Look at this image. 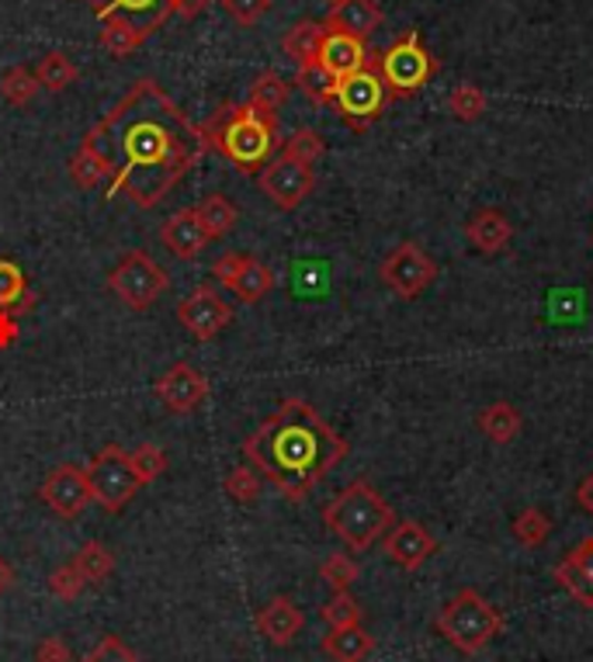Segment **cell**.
<instances>
[{
  "instance_id": "15",
  "label": "cell",
  "mask_w": 593,
  "mask_h": 662,
  "mask_svg": "<svg viewBox=\"0 0 593 662\" xmlns=\"http://www.w3.org/2000/svg\"><path fill=\"white\" fill-rule=\"evenodd\" d=\"M434 552H438V538L420 521H400V524H392L389 534H385V555L403 572H416Z\"/></svg>"
},
{
  "instance_id": "11",
  "label": "cell",
  "mask_w": 593,
  "mask_h": 662,
  "mask_svg": "<svg viewBox=\"0 0 593 662\" xmlns=\"http://www.w3.org/2000/svg\"><path fill=\"white\" fill-rule=\"evenodd\" d=\"M316 188V174L313 167H305L299 160H289V157H274L264 163L261 170V191L268 194L271 205H278L281 212H295L302 201L313 194Z\"/></svg>"
},
{
  "instance_id": "28",
  "label": "cell",
  "mask_w": 593,
  "mask_h": 662,
  "mask_svg": "<svg viewBox=\"0 0 593 662\" xmlns=\"http://www.w3.org/2000/svg\"><path fill=\"white\" fill-rule=\"evenodd\" d=\"M198 219H202L209 237H230L240 222V212L225 194H209L202 205H198Z\"/></svg>"
},
{
  "instance_id": "19",
  "label": "cell",
  "mask_w": 593,
  "mask_h": 662,
  "mask_svg": "<svg viewBox=\"0 0 593 662\" xmlns=\"http://www.w3.org/2000/svg\"><path fill=\"white\" fill-rule=\"evenodd\" d=\"M372 52L364 49L361 39L354 36H344V32H326L323 36V46H320V67L330 70L336 80L348 77V73H358L361 67H369Z\"/></svg>"
},
{
  "instance_id": "10",
  "label": "cell",
  "mask_w": 593,
  "mask_h": 662,
  "mask_svg": "<svg viewBox=\"0 0 593 662\" xmlns=\"http://www.w3.org/2000/svg\"><path fill=\"white\" fill-rule=\"evenodd\" d=\"M379 278H382V284L389 288L392 295H400V299L413 302V299H420V295L434 284V278H438V261H434V257H431L428 250H423L420 243L406 240V243L392 247V250L385 253V261H382V268H379Z\"/></svg>"
},
{
  "instance_id": "22",
  "label": "cell",
  "mask_w": 593,
  "mask_h": 662,
  "mask_svg": "<svg viewBox=\"0 0 593 662\" xmlns=\"http://www.w3.org/2000/svg\"><path fill=\"white\" fill-rule=\"evenodd\" d=\"M372 652H375V639L361 624L330 628L323 639V655L333 662H364Z\"/></svg>"
},
{
  "instance_id": "2",
  "label": "cell",
  "mask_w": 593,
  "mask_h": 662,
  "mask_svg": "<svg viewBox=\"0 0 593 662\" xmlns=\"http://www.w3.org/2000/svg\"><path fill=\"white\" fill-rule=\"evenodd\" d=\"M351 444L309 407L305 399H285L243 441V458L268 479L289 503H302L313 489L344 462Z\"/></svg>"
},
{
  "instance_id": "5",
  "label": "cell",
  "mask_w": 593,
  "mask_h": 662,
  "mask_svg": "<svg viewBox=\"0 0 593 662\" xmlns=\"http://www.w3.org/2000/svg\"><path fill=\"white\" fill-rule=\"evenodd\" d=\"M434 624L451 649H459L462 655H479L503 631V614L479 590L465 586L438 611Z\"/></svg>"
},
{
  "instance_id": "24",
  "label": "cell",
  "mask_w": 593,
  "mask_h": 662,
  "mask_svg": "<svg viewBox=\"0 0 593 662\" xmlns=\"http://www.w3.org/2000/svg\"><path fill=\"white\" fill-rule=\"evenodd\" d=\"M475 423L493 444H511L524 430V417H521V410L514 407V402H490L486 410H479Z\"/></svg>"
},
{
  "instance_id": "30",
  "label": "cell",
  "mask_w": 593,
  "mask_h": 662,
  "mask_svg": "<svg viewBox=\"0 0 593 662\" xmlns=\"http://www.w3.org/2000/svg\"><path fill=\"white\" fill-rule=\"evenodd\" d=\"M36 80H39L42 91L60 94L77 80V67H73V60L67 52H46L39 60V67H36Z\"/></svg>"
},
{
  "instance_id": "53",
  "label": "cell",
  "mask_w": 593,
  "mask_h": 662,
  "mask_svg": "<svg viewBox=\"0 0 593 662\" xmlns=\"http://www.w3.org/2000/svg\"><path fill=\"white\" fill-rule=\"evenodd\" d=\"M326 4H330V8H341V4H344V0H326Z\"/></svg>"
},
{
  "instance_id": "42",
  "label": "cell",
  "mask_w": 593,
  "mask_h": 662,
  "mask_svg": "<svg viewBox=\"0 0 593 662\" xmlns=\"http://www.w3.org/2000/svg\"><path fill=\"white\" fill-rule=\"evenodd\" d=\"M225 493H230L237 503H258V496H261V475L253 472L250 465H240V469H233L230 475H225Z\"/></svg>"
},
{
  "instance_id": "34",
  "label": "cell",
  "mask_w": 593,
  "mask_h": 662,
  "mask_svg": "<svg viewBox=\"0 0 593 662\" xmlns=\"http://www.w3.org/2000/svg\"><path fill=\"white\" fill-rule=\"evenodd\" d=\"M39 80H36V70H28V67H11L4 77H0V98H4L8 104L14 108H24V104H32L39 98Z\"/></svg>"
},
{
  "instance_id": "50",
  "label": "cell",
  "mask_w": 593,
  "mask_h": 662,
  "mask_svg": "<svg viewBox=\"0 0 593 662\" xmlns=\"http://www.w3.org/2000/svg\"><path fill=\"white\" fill-rule=\"evenodd\" d=\"M237 261H240V253H222L219 261L212 264V274L230 288V281H233V274H237Z\"/></svg>"
},
{
  "instance_id": "8",
  "label": "cell",
  "mask_w": 593,
  "mask_h": 662,
  "mask_svg": "<svg viewBox=\"0 0 593 662\" xmlns=\"http://www.w3.org/2000/svg\"><path fill=\"white\" fill-rule=\"evenodd\" d=\"M389 91H385V83L379 77V67H375V56L369 60V67H361L358 73H348L336 80V111H341V119L354 129V132H364L369 129L379 114L385 111L389 104Z\"/></svg>"
},
{
  "instance_id": "3",
  "label": "cell",
  "mask_w": 593,
  "mask_h": 662,
  "mask_svg": "<svg viewBox=\"0 0 593 662\" xmlns=\"http://www.w3.org/2000/svg\"><path fill=\"white\" fill-rule=\"evenodd\" d=\"M209 150H219L237 170L250 174L271 160L274 153V132H278V114H264L250 101L230 104L215 111L202 126Z\"/></svg>"
},
{
  "instance_id": "51",
  "label": "cell",
  "mask_w": 593,
  "mask_h": 662,
  "mask_svg": "<svg viewBox=\"0 0 593 662\" xmlns=\"http://www.w3.org/2000/svg\"><path fill=\"white\" fill-rule=\"evenodd\" d=\"M576 503L583 506V513H590V516H593V472L576 485Z\"/></svg>"
},
{
  "instance_id": "23",
  "label": "cell",
  "mask_w": 593,
  "mask_h": 662,
  "mask_svg": "<svg viewBox=\"0 0 593 662\" xmlns=\"http://www.w3.org/2000/svg\"><path fill=\"white\" fill-rule=\"evenodd\" d=\"M153 32L147 24H135V21H129V18H119V14H111V18H104L101 21V46L115 56V60H129V56L143 46L147 39H150Z\"/></svg>"
},
{
  "instance_id": "39",
  "label": "cell",
  "mask_w": 593,
  "mask_h": 662,
  "mask_svg": "<svg viewBox=\"0 0 593 662\" xmlns=\"http://www.w3.org/2000/svg\"><path fill=\"white\" fill-rule=\"evenodd\" d=\"M129 462L135 469L139 485H150L167 472V454H163L160 444H139L135 451H129Z\"/></svg>"
},
{
  "instance_id": "47",
  "label": "cell",
  "mask_w": 593,
  "mask_h": 662,
  "mask_svg": "<svg viewBox=\"0 0 593 662\" xmlns=\"http://www.w3.org/2000/svg\"><path fill=\"white\" fill-rule=\"evenodd\" d=\"M163 4H167V11H171V14H181V18H198V14H205L212 4H215V0H163Z\"/></svg>"
},
{
  "instance_id": "20",
  "label": "cell",
  "mask_w": 593,
  "mask_h": 662,
  "mask_svg": "<svg viewBox=\"0 0 593 662\" xmlns=\"http://www.w3.org/2000/svg\"><path fill=\"white\" fill-rule=\"evenodd\" d=\"M511 237H514V222L500 209H483L465 222V240L479 253H500L506 243H511Z\"/></svg>"
},
{
  "instance_id": "16",
  "label": "cell",
  "mask_w": 593,
  "mask_h": 662,
  "mask_svg": "<svg viewBox=\"0 0 593 662\" xmlns=\"http://www.w3.org/2000/svg\"><path fill=\"white\" fill-rule=\"evenodd\" d=\"M209 240L212 237L205 233L202 219H198V209H178L160 225V243L171 250L178 261H194V257L205 250Z\"/></svg>"
},
{
  "instance_id": "32",
  "label": "cell",
  "mask_w": 593,
  "mask_h": 662,
  "mask_svg": "<svg viewBox=\"0 0 593 662\" xmlns=\"http://www.w3.org/2000/svg\"><path fill=\"white\" fill-rule=\"evenodd\" d=\"M295 83L313 104H333V98H336V77L330 70H323L320 60L302 63L299 73H295Z\"/></svg>"
},
{
  "instance_id": "38",
  "label": "cell",
  "mask_w": 593,
  "mask_h": 662,
  "mask_svg": "<svg viewBox=\"0 0 593 662\" xmlns=\"http://www.w3.org/2000/svg\"><path fill=\"white\" fill-rule=\"evenodd\" d=\"M448 111H451V119H459V122H475V119H483V111H486V94L479 91L475 83H459L448 98Z\"/></svg>"
},
{
  "instance_id": "46",
  "label": "cell",
  "mask_w": 593,
  "mask_h": 662,
  "mask_svg": "<svg viewBox=\"0 0 593 662\" xmlns=\"http://www.w3.org/2000/svg\"><path fill=\"white\" fill-rule=\"evenodd\" d=\"M36 659H39V662H70V645H67L60 635H49V639L39 642Z\"/></svg>"
},
{
  "instance_id": "7",
  "label": "cell",
  "mask_w": 593,
  "mask_h": 662,
  "mask_svg": "<svg viewBox=\"0 0 593 662\" xmlns=\"http://www.w3.org/2000/svg\"><path fill=\"white\" fill-rule=\"evenodd\" d=\"M88 482H91V500L104 513H122L139 489H143L135 479L132 462H129V451L119 448V444H108L91 458Z\"/></svg>"
},
{
  "instance_id": "17",
  "label": "cell",
  "mask_w": 593,
  "mask_h": 662,
  "mask_svg": "<svg viewBox=\"0 0 593 662\" xmlns=\"http://www.w3.org/2000/svg\"><path fill=\"white\" fill-rule=\"evenodd\" d=\"M305 624V614L295 608L292 596H274L258 611V631L271 645H292Z\"/></svg>"
},
{
  "instance_id": "44",
  "label": "cell",
  "mask_w": 593,
  "mask_h": 662,
  "mask_svg": "<svg viewBox=\"0 0 593 662\" xmlns=\"http://www.w3.org/2000/svg\"><path fill=\"white\" fill-rule=\"evenodd\" d=\"M83 586H88V583H83V575L73 569V562L70 565H63V569H56L52 575H49V593L56 596V600H77L80 593H83Z\"/></svg>"
},
{
  "instance_id": "12",
  "label": "cell",
  "mask_w": 593,
  "mask_h": 662,
  "mask_svg": "<svg viewBox=\"0 0 593 662\" xmlns=\"http://www.w3.org/2000/svg\"><path fill=\"white\" fill-rule=\"evenodd\" d=\"M39 500L56 513L63 516V521H77V516L88 510L91 500V482H88V469H80L73 462L56 465L42 485H39Z\"/></svg>"
},
{
  "instance_id": "14",
  "label": "cell",
  "mask_w": 593,
  "mask_h": 662,
  "mask_svg": "<svg viewBox=\"0 0 593 662\" xmlns=\"http://www.w3.org/2000/svg\"><path fill=\"white\" fill-rule=\"evenodd\" d=\"M157 399L171 413H194L209 399V379L188 361H178L157 379Z\"/></svg>"
},
{
  "instance_id": "35",
  "label": "cell",
  "mask_w": 593,
  "mask_h": 662,
  "mask_svg": "<svg viewBox=\"0 0 593 662\" xmlns=\"http://www.w3.org/2000/svg\"><path fill=\"white\" fill-rule=\"evenodd\" d=\"M552 575H555V583L580 603V608L593 611V575H586V572H583L576 562H570V559H562V562L552 569Z\"/></svg>"
},
{
  "instance_id": "27",
  "label": "cell",
  "mask_w": 593,
  "mask_h": 662,
  "mask_svg": "<svg viewBox=\"0 0 593 662\" xmlns=\"http://www.w3.org/2000/svg\"><path fill=\"white\" fill-rule=\"evenodd\" d=\"M289 94H292V83L281 77L278 70H264L258 80L250 83V104L258 108V111H264V114H278V108L289 101Z\"/></svg>"
},
{
  "instance_id": "6",
  "label": "cell",
  "mask_w": 593,
  "mask_h": 662,
  "mask_svg": "<svg viewBox=\"0 0 593 662\" xmlns=\"http://www.w3.org/2000/svg\"><path fill=\"white\" fill-rule=\"evenodd\" d=\"M375 67H379V77L385 83L389 98L420 94L431 83V77L441 70L438 60L431 56V49H423L416 28H410V32L395 39L385 52H379Z\"/></svg>"
},
{
  "instance_id": "13",
  "label": "cell",
  "mask_w": 593,
  "mask_h": 662,
  "mask_svg": "<svg viewBox=\"0 0 593 662\" xmlns=\"http://www.w3.org/2000/svg\"><path fill=\"white\" fill-rule=\"evenodd\" d=\"M178 323L194 340H212L233 323V305L225 302L212 284H198L178 305Z\"/></svg>"
},
{
  "instance_id": "29",
  "label": "cell",
  "mask_w": 593,
  "mask_h": 662,
  "mask_svg": "<svg viewBox=\"0 0 593 662\" xmlns=\"http://www.w3.org/2000/svg\"><path fill=\"white\" fill-rule=\"evenodd\" d=\"M511 534H514L517 544H524V549H542V544L549 541V534H552V516L542 506H524L514 516Z\"/></svg>"
},
{
  "instance_id": "33",
  "label": "cell",
  "mask_w": 593,
  "mask_h": 662,
  "mask_svg": "<svg viewBox=\"0 0 593 662\" xmlns=\"http://www.w3.org/2000/svg\"><path fill=\"white\" fill-rule=\"evenodd\" d=\"M73 569L83 575V583H104L108 575L115 572V555H111L101 541H88L73 555Z\"/></svg>"
},
{
  "instance_id": "9",
  "label": "cell",
  "mask_w": 593,
  "mask_h": 662,
  "mask_svg": "<svg viewBox=\"0 0 593 662\" xmlns=\"http://www.w3.org/2000/svg\"><path fill=\"white\" fill-rule=\"evenodd\" d=\"M167 284H171L167 271L143 250H129L122 257V264L108 274L111 295H119L122 305L129 309H150L167 292Z\"/></svg>"
},
{
  "instance_id": "1",
  "label": "cell",
  "mask_w": 593,
  "mask_h": 662,
  "mask_svg": "<svg viewBox=\"0 0 593 662\" xmlns=\"http://www.w3.org/2000/svg\"><path fill=\"white\" fill-rule=\"evenodd\" d=\"M98 129L115 147V178L108 181L104 198L125 194L135 209H157L209 153L202 126H194L150 77L135 80Z\"/></svg>"
},
{
  "instance_id": "18",
  "label": "cell",
  "mask_w": 593,
  "mask_h": 662,
  "mask_svg": "<svg viewBox=\"0 0 593 662\" xmlns=\"http://www.w3.org/2000/svg\"><path fill=\"white\" fill-rule=\"evenodd\" d=\"M382 21H385V14L375 0H344L341 8H330L323 28L326 32H344V36H354L364 42Z\"/></svg>"
},
{
  "instance_id": "36",
  "label": "cell",
  "mask_w": 593,
  "mask_h": 662,
  "mask_svg": "<svg viewBox=\"0 0 593 662\" xmlns=\"http://www.w3.org/2000/svg\"><path fill=\"white\" fill-rule=\"evenodd\" d=\"M326 153V142L316 129H295L285 142H281V157L299 160L305 167H313Z\"/></svg>"
},
{
  "instance_id": "31",
  "label": "cell",
  "mask_w": 593,
  "mask_h": 662,
  "mask_svg": "<svg viewBox=\"0 0 593 662\" xmlns=\"http://www.w3.org/2000/svg\"><path fill=\"white\" fill-rule=\"evenodd\" d=\"M0 309H11L14 315L32 309V295H28L24 274L14 261L0 257Z\"/></svg>"
},
{
  "instance_id": "48",
  "label": "cell",
  "mask_w": 593,
  "mask_h": 662,
  "mask_svg": "<svg viewBox=\"0 0 593 662\" xmlns=\"http://www.w3.org/2000/svg\"><path fill=\"white\" fill-rule=\"evenodd\" d=\"M18 340V315L11 309H0V351Z\"/></svg>"
},
{
  "instance_id": "49",
  "label": "cell",
  "mask_w": 593,
  "mask_h": 662,
  "mask_svg": "<svg viewBox=\"0 0 593 662\" xmlns=\"http://www.w3.org/2000/svg\"><path fill=\"white\" fill-rule=\"evenodd\" d=\"M566 559H570V562H576L586 575H593V534H590V538H583Z\"/></svg>"
},
{
  "instance_id": "21",
  "label": "cell",
  "mask_w": 593,
  "mask_h": 662,
  "mask_svg": "<svg viewBox=\"0 0 593 662\" xmlns=\"http://www.w3.org/2000/svg\"><path fill=\"white\" fill-rule=\"evenodd\" d=\"M274 288V271L258 261V257H247L240 253V261H237V274L230 281V292L243 302V305H253V302H261L268 292Z\"/></svg>"
},
{
  "instance_id": "41",
  "label": "cell",
  "mask_w": 593,
  "mask_h": 662,
  "mask_svg": "<svg viewBox=\"0 0 593 662\" xmlns=\"http://www.w3.org/2000/svg\"><path fill=\"white\" fill-rule=\"evenodd\" d=\"M323 621L326 628H348V624H361V603L351 596V590H341L333 593L326 603H323Z\"/></svg>"
},
{
  "instance_id": "25",
  "label": "cell",
  "mask_w": 593,
  "mask_h": 662,
  "mask_svg": "<svg viewBox=\"0 0 593 662\" xmlns=\"http://www.w3.org/2000/svg\"><path fill=\"white\" fill-rule=\"evenodd\" d=\"M323 36H326L323 21H295L285 32V39H281V49H285V56L295 67L313 63V60H320Z\"/></svg>"
},
{
  "instance_id": "43",
  "label": "cell",
  "mask_w": 593,
  "mask_h": 662,
  "mask_svg": "<svg viewBox=\"0 0 593 662\" xmlns=\"http://www.w3.org/2000/svg\"><path fill=\"white\" fill-rule=\"evenodd\" d=\"M80 662H143V659H139L119 635H104Z\"/></svg>"
},
{
  "instance_id": "37",
  "label": "cell",
  "mask_w": 593,
  "mask_h": 662,
  "mask_svg": "<svg viewBox=\"0 0 593 662\" xmlns=\"http://www.w3.org/2000/svg\"><path fill=\"white\" fill-rule=\"evenodd\" d=\"M111 14H132V18H143L150 14V21L160 28L167 18H171V11H167L163 0H108V4H98V18H111Z\"/></svg>"
},
{
  "instance_id": "40",
  "label": "cell",
  "mask_w": 593,
  "mask_h": 662,
  "mask_svg": "<svg viewBox=\"0 0 593 662\" xmlns=\"http://www.w3.org/2000/svg\"><path fill=\"white\" fill-rule=\"evenodd\" d=\"M358 562L351 555H330L323 565H320V580L333 590V593H341V590H351L358 583Z\"/></svg>"
},
{
  "instance_id": "4",
  "label": "cell",
  "mask_w": 593,
  "mask_h": 662,
  "mask_svg": "<svg viewBox=\"0 0 593 662\" xmlns=\"http://www.w3.org/2000/svg\"><path fill=\"white\" fill-rule=\"evenodd\" d=\"M323 524L348 544V552H369L389 534L395 513L369 479H354L323 506Z\"/></svg>"
},
{
  "instance_id": "26",
  "label": "cell",
  "mask_w": 593,
  "mask_h": 662,
  "mask_svg": "<svg viewBox=\"0 0 593 662\" xmlns=\"http://www.w3.org/2000/svg\"><path fill=\"white\" fill-rule=\"evenodd\" d=\"M111 178H115V167H111L104 157H98L91 147H83V142H80L73 160H70V181L77 188H83V191H94V188H101Z\"/></svg>"
},
{
  "instance_id": "52",
  "label": "cell",
  "mask_w": 593,
  "mask_h": 662,
  "mask_svg": "<svg viewBox=\"0 0 593 662\" xmlns=\"http://www.w3.org/2000/svg\"><path fill=\"white\" fill-rule=\"evenodd\" d=\"M14 583H18V575H14V565H11L8 559H0V596H4V593H11V590H14Z\"/></svg>"
},
{
  "instance_id": "45",
  "label": "cell",
  "mask_w": 593,
  "mask_h": 662,
  "mask_svg": "<svg viewBox=\"0 0 593 662\" xmlns=\"http://www.w3.org/2000/svg\"><path fill=\"white\" fill-rule=\"evenodd\" d=\"M225 14H230L237 24L243 28H253L268 11H271V0H222Z\"/></svg>"
}]
</instances>
